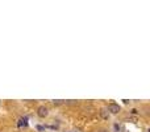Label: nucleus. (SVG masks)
Listing matches in <instances>:
<instances>
[{
    "label": "nucleus",
    "mask_w": 150,
    "mask_h": 132,
    "mask_svg": "<svg viewBox=\"0 0 150 132\" xmlns=\"http://www.w3.org/2000/svg\"><path fill=\"white\" fill-rule=\"evenodd\" d=\"M48 114H49L48 107H45V106L38 107V110H37V115H38L40 118H45V116H48Z\"/></svg>",
    "instance_id": "obj_1"
},
{
    "label": "nucleus",
    "mask_w": 150,
    "mask_h": 132,
    "mask_svg": "<svg viewBox=\"0 0 150 132\" xmlns=\"http://www.w3.org/2000/svg\"><path fill=\"white\" fill-rule=\"evenodd\" d=\"M121 110V107L119 104H115V103H111V104L108 106V111L111 114H119Z\"/></svg>",
    "instance_id": "obj_2"
},
{
    "label": "nucleus",
    "mask_w": 150,
    "mask_h": 132,
    "mask_svg": "<svg viewBox=\"0 0 150 132\" xmlns=\"http://www.w3.org/2000/svg\"><path fill=\"white\" fill-rule=\"evenodd\" d=\"M19 125H20V127H22V125H24V127H25V125H28V118H21Z\"/></svg>",
    "instance_id": "obj_3"
},
{
    "label": "nucleus",
    "mask_w": 150,
    "mask_h": 132,
    "mask_svg": "<svg viewBox=\"0 0 150 132\" xmlns=\"http://www.w3.org/2000/svg\"><path fill=\"white\" fill-rule=\"evenodd\" d=\"M100 114H101V116L104 118V119H108V118H109V114H108L105 110H101V111H100Z\"/></svg>",
    "instance_id": "obj_4"
},
{
    "label": "nucleus",
    "mask_w": 150,
    "mask_h": 132,
    "mask_svg": "<svg viewBox=\"0 0 150 132\" xmlns=\"http://www.w3.org/2000/svg\"><path fill=\"white\" fill-rule=\"evenodd\" d=\"M53 103H54L55 106H59V104H62V103H63V100H53Z\"/></svg>",
    "instance_id": "obj_5"
},
{
    "label": "nucleus",
    "mask_w": 150,
    "mask_h": 132,
    "mask_svg": "<svg viewBox=\"0 0 150 132\" xmlns=\"http://www.w3.org/2000/svg\"><path fill=\"white\" fill-rule=\"evenodd\" d=\"M38 131H45V127H42V125H37V127H36Z\"/></svg>",
    "instance_id": "obj_6"
},
{
    "label": "nucleus",
    "mask_w": 150,
    "mask_h": 132,
    "mask_svg": "<svg viewBox=\"0 0 150 132\" xmlns=\"http://www.w3.org/2000/svg\"><path fill=\"white\" fill-rule=\"evenodd\" d=\"M72 132H82V129H79V128H77V129H74Z\"/></svg>",
    "instance_id": "obj_7"
},
{
    "label": "nucleus",
    "mask_w": 150,
    "mask_h": 132,
    "mask_svg": "<svg viewBox=\"0 0 150 132\" xmlns=\"http://www.w3.org/2000/svg\"><path fill=\"white\" fill-rule=\"evenodd\" d=\"M97 132H108V129H100V131H97Z\"/></svg>",
    "instance_id": "obj_8"
}]
</instances>
